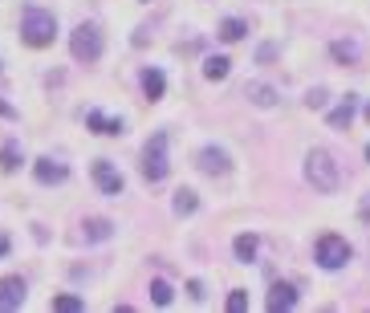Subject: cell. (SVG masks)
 Wrapping results in <instances>:
<instances>
[{
	"mask_svg": "<svg viewBox=\"0 0 370 313\" xmlns=\"http://www.w3.org/2000/svg\"><path fill=\"white\" fill-rule=\"evenodd\" d=\"M305 179L314 183V191H322V195H334L338 187H342V163L322 151V147H314L309 155H305Z\"/></svg>",
	"mask_w": 370,
	"mask_h": 313,
	"instance_id": "1",
	"label": "cell"
},
{
	"mask_svg": "<svg viewBox=\"0 0 370 313\" xmlns=\"http://www.w3.org/2000/svg\"><path fill=\"white\" fill-rule=\"evenodd\" d=\"M21 37H25V45H33V49L53 45V37H57V17L45 12V8H25V17H21Z\"/></svg>",
	"mask_w": 370,
	"mask_h": 313,
	"instance_id": "2",
	"label": "cell"
},
{
	"mask_svg": "<svg viewBox=\"0 0 370 313\" xmlns=\"http://www.w3.org/2000/svg\"><path fill=\"white\" fill-rule=\"evenodd\" d=\"M350 257H354V248H350V240H346V236H338V232H325V236H318L314 261H318L325 272H338V268H346V265H350Z\"/></svg>",
	"mask_w": 370,
	"mask_h": 313,
	"instance_id": "3",
	"label": "cell"
},
{
	"mask_svg": "<svg viewBox=\"0 0 370 313\" xmlns=\"http://www.w3.org/2000/svg\"><path fill=\"white\" fill-rule=\"evenodd\" d=\"M171 171V159H167V134L159 131L151 142H146V151H142V179L146 183H163Z\"/></svg>",
	"mask_w": 370,
	"mask_h": 313,
	"instance_id": "4",
	"label": "cell"
},
{
	"mask_svg": "<svg viewBox=\"0 0 370 313\" xmlns=\"http://www.w3.org/2000/svg\"><path fill=\"white\" fill-rule=\"evenodd\" d=\"M69 53H74L82 65H94V61L102 57V33H98V25H78L74 37H69Z\"/></svg>",
	"mask_w": 370,
	"mask_h": 313,
	"instance_id": "5",
	"label": "cell"
},
{
	"mask_svg": "<svg viewBox=\"0 0 370 313\" xmlns=\"http://www.w3.org/2000/svg\"><path fill=\"white\" fill-rule=\"evenodd\" d=\"M354 114H358V94H346V98L325 114V122H329V131H350Z\"/></svg>",
	"mask_w": 370,
	"mask_h": 313,
	"instance_id": "6",
	"label": "cell"
},
{
	"mask_svg": "<svg viewBox=\"0 0 370 313\" xmlns=\"http://www.w3.org/2000/svg\"><path fill=\"white\" fill-rule=\"evenodd\" d=\"M94 183H98L106 195H122V187H127L122 171H114V167H110V159H98V163H94Z\"/></svg>",
	"mask_w": 370,
	"mask_h": 313,
	"instance_id": "7",
	"label": "cell"
},
{
	"mask_svg": "<svg viewBox=\"0 0 370 313\" xmlns=\"http://www.w3.org/2000/svg\"><path fill=\"white\" fill-rule=\"evenodd\" d=\"M25 305V281L21 277H0V310H21Z\"/></svg>",
	"mask_w": 370,
	"mask_h": 313,
	"instance_id": "8",
	"label": "cell"
},
{
	"mask_svg": "<svg viewBox=\"0 0 370 313\" xmlns=\"http://www.w3.org/2000/svg\"><path fill=\"white\" fill-rule=\"evenodd\" d=\"M199 171H204V175H228L232 171L228 151H220V147H204V151H199Z\"/></svg>",
	"mask_w": 370,
	"mask_h": 313,
	"instance_id": "9",
	"label": "cell"
},
{
	"mask_svg": "<svg viewBox=\"0 0 370 313\" xmlns=\"http://www.w3.org/2000/svg\"><path fill=\"white\" fill-rule=\"evenodd\" d=\"M273 313H289L293 305H297V289L289 285V281H277L273 289H269V301H265Z\"/></svg>",
	"mask_w": 370,
	"mask_h": 313,
	"instance_id": "10",
	"label": "cell"
},
{
	"mask_svg": "<svg viewBox=\"0 0 370 313\" xmlns=\"http://www.w3.org/2000/svg\"><path fill=\"white\" fill-rule=\"evenodd\" d=\"M244 98H248V102H252L257 110H273L281 94L269 86V82H248V86H244Z\"/></svg>",
	"mask_w": 370,
	"mask_h": 313,
	"instance_id": "11",
	"label": "cell"
},
{
	"mask_svg": "<svg viewBox=\"0 0 370 313\" xmlns=\"http://www.w3.org/2000/svg\"><path fill=\"white\" fill-rule=\"evenodd\" d=\"M86 127H90L94 134H122V131H127L122 118H106L102 110H90V114H86Z\"/></svg>",
	"mask_w": 370,
	"mask_h": 313,
	"instance_id": "12",
	"label": "cell"
},
{
	"mask_svg": "<svg viewBox=\"0 0 370 313\" xmlns=\"http://www.w3.org/2000/svg\"><path fill=\"white\" fill-rule=\"evenodd\" d=\"M257 248H261V240H257L252 232H240V236L232 240V252H236V261H240V265L257 261Z\"/></svg>",
	"mask_w": 370,
	"mask_h": 313,
	"instance_id": "13",
	"label": "cell"
},
{
	"mask_svg": "<svg viewBox=\"0 0 370 313\" xmlns=\"http://www.w3.org/2000/svg\"><path fill=\"white\" fill-rule=\"evenodd\" d=\"M33 175L41 179V183H65L69 171H65L61 163H53V159H37V163H33Z\"/></svg>",
	"mask_w": 370,
	"mask_h": 313,
	"instance_id": "14",
	"label": "cell"
},
{
	"mask_svg": "<svg viewBox=\"0 0 370 313\" xmlns=\"http://www.w3.org/2000/svg\"><path fill=\"white\" fill-rule=\"evenodd\" d=\"M163 89H167V78H163L159 69H142V94H146L151 102H159Z\"/></svg>",
	"mask_w": 370,
	"mask_h": 313,
	"instance_id": "15",
	"label": "cell"
},
{
	"mask_svg": "<svg viewBox=\"0 0 370 313\" xmlns=\"http://www.w3.org/2000/svg\"><path fill=\"white\" fill-rule=\"evenodd\" d=\"M21 163H25L21 142H4V147H0V171H17Z\"/></svg>",
	"mask_w": 370,
	"mask_h": 313,
	"instance_id": "16",
	"label": "cell"
},
{
	"mask_svg": "<svg viewBox=\"0 0 370 313\" xmlns=\"http://www.w3.org/2000/svg\"><path fill=\"white\" fill-rule=\"evenodd\" d=\"M244 33H248V25H244L240 17H224V21H220V41L236 45L240 37H244Z\"/></svg>",
	"mask_w": 370,
	"mask_h": 313,
	"instance_id": "17",
	"label": "cell"
},
{
	"mask_svg": "<svg viewBox=\"0 0 370 313\" xmlns=\"http://www.w3.org/2000/svg\"><path fill=\"white\" fill-rule=\"evenodd\" d=\"M329 53H334L338 65H358V45L354 41H334L329 45Z\"/></svg>",
	"mask_w": 370,
	"mask_h": 313,
	"instance_id": "18",
	"label": "cell"
},
{
	"mask_svg": "<svg viewBox=\"0 0 370 313\" xmlns=\"http://www.w3.org/2000/svg\"><path fill=\"white\" fill-rule=\"evenodd\" d=\"M195 208H199V195L191 187H179L175 191V216H195Z\"/></svg>",
	"mask_w": 370,
	"mask_h": 313,
	"instance_id": "19",
	"label": "cell"
},
{
	"mask_svg": "<svg viewBox=\"0 0 370 313\" xmlns=\"http://www.w3.org/2000/svg\"><path fill=\"white\" fill-rule=\"evenodd\" d=\"M228 69H232L228 57H208V61H204V78H208V82H224Z\"/></svg>",
	"mask_w": 370,
	"mask_h": 313,
	"instance_id": "20",
	"label": "cell"
},
{
	"mask_svg": "<svg viewBox=\"0 0 370 313\" xmlns=\"http://www.w3.org/2000/svg\"><path fill=\"white\" fill-rule=\"evenodd\" d=\"M171 297H175V293H171V285H167L163 277H155V281H151V301H155L159 310H167V305H171Z\"/></svg>",
	"mask_w": 370,
	"mask_h": 313,
	"instance_id": "21",
	"label": "cell"
},
{
	"mask_svg": "<svg viewBox=\"0 0 370 313\" xmlns=\"http://www.w3.org/2000/svg\"><path fill=\"white\" fill-rule=\"evenodd\" d=\"M49 310H57V313H82V310H86V301H82V297H53V301H49Z\"/></svg>",
	"mask_w": 370,
	"mask_h": 313,
	"instance_id": "22",
	"label": "cell"
},
{
	"mask_svg": "<svg viewBox=\"0 0 370 313\" xmlns=\"http://www.w3.org/2000/svg\"><path fill=\"white\" fill-rule=\"evenodd\" d=\"M110 232H114L110 220H86V240H106Z\"/></svg>",
	"mask_w": 370,
	"mask_h": 313,
	"instance_id": "23",
	"label": "cell"
},
{
	"mask_svg": "<svg viewBox=\"0 0 370 313\" xmlns=\"http://www.w3.org/2000/svg\"><path fill=\"white\" fill-rule=\"evenodd\" d=\"M325 102H329V94H325L322 86H314L305 94V106H309V110H325Z\"/></svg>",
	"mask_w": 370,
	"mask_h": 313,
	"instance_id": "24",
	"label": "cell"
},
{
	"mask_svg": "<svg viewBox=\"0 0 370 313\" xmlns=\"http://www.w3.org/2000/svg\"><path fill=\"white\" fill-rule=\"evenodd\" d=\"M248 310V293L244 289H232L228 293V313H244Z\"/></svg>",
	"mask_w": 370,
	"mask_h": 313,
	"instance_id": "25",
	"label": "cell"
},
{
	"mask_svg": "<svg viewBox=\"0 0 370 313\" xmlns=\"http://www.w3.org/2000/svg\"><path fill=\"white\" fill-rule=\"evenodd\" d=\"M187 293H191L195 301H204V281H187Z\"/></svg>",
	"mask_w": 370,
	"mask_h": 313,
	"instance_id": "26",
	"label": "cell"
},
{
	"mask_svg": "<svg viewBox=\"0 0 370 313\" xmlns=\"http://www.w3.org/2000/svg\"><path fill=\"white\" fill-rule=\"evenodd\" d=\"M277 57V45H261V61H273Z\"/></svg>",
	"mask_w": 370,
	"mask_h": 313,
	"instance_id": "27",
	"label": "cell"
},
{
	"mask_svg": "<svg viewBox=\"0 0 370 313\" xmlns=\"http://www.w3.org/2000/svg\"><path fill=\"white\" fill-rule=\"evenodd\" d=\"M0 118H17V110H12V106H4V102H0Z\"/></svg>",
	"mask_w": 370,
	"mask_h": 313,
	"instance_id": "28",
	"label": "cell"
},
{
	"mask_svg": "<svg viewBox=\"0 0 370 313\" xmlns=\"http://www.w3.org/2000/svg\"><path fill=\"white\" fill-rule=\"evenodd\" d=\"M8 248H12V244H8V236H0V257H8Z\"/></svg>",
	"mask_w": 370,
	"mask_h": 313,
	"instance_id": "29",
	"label": "cell"
},
{
	"mask_svg": "<svg viewBox=\"0 0 370 313\" xmlns=\"http://www.w3.org/2000/svg\"><path fill=\"white\" fill-rule=\"evenodd\" d=\"M367 163H370V142H367Z\"/></svg>",
	"mask_w": 370,
	"mask_h": 313,
	"instance_id": "30",
	"label": "cell"
},
{
	"mask_svg": "<svg viewBox=\"0 0 370 313\" xmlns=\"http://www.w3.org/2000/svg\"><path fill=\"white\" fill-rule=\"evenodd\" d=\"M367 122H370V106H367Z\"/></svg>",
	"mask_w": 370,
	"mask_h": 313,
	"instance_id": "31",
	"label": "cell"
}]
</instances>
